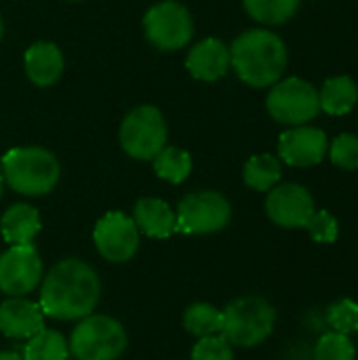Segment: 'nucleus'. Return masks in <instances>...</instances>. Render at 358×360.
<instances>
[{"instance_id":"17","label":"nucleus","mask_w":358,"mask_h":360,"mask_svg":"<svg viewBox=\"0 0 358 360\" xmlns=\"http://www.w3.org/2000/svg\"><path fill=\"white\" fill-rule=\"evenodd\" d=\"M40 228V213L27 202L11 205L0 219V234L8 245H32Z\"/></svg>"},{"instance_id":"12","label":"nucleus","mask_w":358,"mask_h":360,"mask_svg":"<svg viewBox=\"0 0 358 360\" xmlns=\"http://www.w3.org/2000/svg\"><path fill=\"white\" fill-rule=\"evenodd\" d=\"M314 211V196L300 184H276L266 196L268 219L287 230L306 228Z\"/></svg>"},{"instance_id":"10","label":"nucleus","mask_w":358,"mask_h":360,"mask_svg":"<svg viewBox=\"0 0 358 360\" xmlns=\"http://www.w3.org/2000/svg\"><path fill=\"white\" fill-rule=\"evenodd\" d=\"M42 276V259L34 245H11L0 255V291L4 295H30L36 287H40Z\"/></svg>"},{"instance_id":"28","label":"nucleus","mask_w":358,"mask_h":360,"mask_svg":"<svg viewBox=\"0 0 358 360\" xmlns=\"http://www.w3.org/2000/svg\"><path fill=\"white\" fill-rule=\"evenodd\" d=\"M304 230H308L310 238L314 243H319V245H333L338 240V236H340L338 219L329 211H325V209L314 211Z\"/></svg>"},{"instance_id":"7","label":"nucleus","mask_w":358,"mask_h":360,"mask_svg":"<svg viewBox=\"0 0 358 360\" xmlns=\"http://www.w3.org/2000/svg\"><path fill=\"white\" fill-rule=\"evenodd\" d=\"M232 219L228 198L213 190L192 192L184 196L175 211V232L181 234H215L222 232Z\"/></svg>"},{"instance_id":"24","label":"nucleus","mask_w":358,"mask_h":360,"mask_svg":"<svg viewBox=\"0 0 358 360\" xmlns=\"http://www.w3.org/2000/svg\"><path fill=\"white\" fill-rule=\"evenodd\" d=\"M245 11L264 25H283L300 8V0H243Z\"/></svg>"},{"instance_id":"19","label":"nucleus","mask_w":358,"mask_h":360,"mask_svg":"<svg viewBox=\"0 0 358 360\" xmlns=\"http://www.w3.org/2000/svg\"><path fill=\"white\" fill-rule=\"evenodd\" d=\"M319 101L323 112L331 116H346L358 103V84L350 76L327 78L319 91Z\"/></svg>"},{"instance_id":"4","label":"nucleus","mask_w":358,"mask_h":360,"mask_svg":"<svg viewBox=\"0 0 358 360\" xmlns=\"http://www.w3.org/2000/svg\"><path fill=\"white\" fill-rule=\"evenodd\" d=\"M276 325L274 306L260 295H243L222 310V333L234 348L264 344Z\"/></svg>"},{"instance_id":"21","label":"nucleus","mask_w":358,"mask_h":360,"mask_svg":"<svg viewBox=\"0 0 358 360\" xmlns=\"http://www.w3.org/2000/svg\"><path fill=\"white\" fill-rule=\"evenodd\" d=\"M70 346L63 333L42 329L23 346V360H68Z\"/></svg>"},{"instance_id":"25","label":"nucleus","mask_w":358,"mask_h":360,"mask_svg":"<svg viewBox=\"0 0 358 360\" xmlns=\"http://www.w3.org/2000/svg\"><path fill=\"white\" fill-rule=\"evenodd\" d=\"M314 360H357V348L350 335L329 331L319 338L314 346Z\"/></svg>"},{"instance_id":"29","label":"nucleus","mask_w":358,"mask_h":360,"mask_svg":"<svg viewBox=\"0 0 358 360\" xmlns=\"http://www.w3.org/2000/svg\"><path fill=\"white\" fill-rule=\"evenodd\" d=\"M190 360H234V346L219 333L200 338L192 348Z\"/></svg>"},{"instance_id":"2","label":"nucleus","mask_w":358,"mask_h":360,"mask_svg":"<svg viewBox=\"0 0 358 360\" xmlns=\"http://www.w3.org/2000/svg\"><path fill=\"white\" fill-rule=\"evenodd\" d=\"M287 44L270 30H247L230 46V65L245 84L255 89L276 84L287 70Z\"/></svg>"},{"instance_id":"5","label":"nucleus","mask_w":358,"mask_h":360,"mask_svg":"<svg viewBox=\"0 0 358 360\" xmlns=\"http://www.w3.org/2000/svg\"><path fill=\"white\" fill-rule=\"evenodd\" d=\"M129 338L120 321L108 314L80 319L70 335V354L76 360H118L127 350Z\"/></svg>"},{"instance_id":"18","label":"nucleus","mask_w":358,"mask_h":360,"mask_svg":"<svg viewBox=\"0 0 358 360\" xmlns=\"http://www.w3.org/2000/svg\"><path fill=\"white\" fill-rule=\"evenodd\" d=\"M133 221L150 238H169L175 232V211L160 198H139L133 209Z\"/></svg>"},{"instance_id":"14","label":"nucleus","mask_w":358,"mask_h":360,"mask_svg":"<svg viewBox=\"0 0 358 360\" xmlns=\"http://www.w3.org/2000/svg\"><path fill=\"white\" fill-rule=\"evenodd\" d=\"M40 304L27 297H8L0 304V333L8 340H30L44 329Z\"/></svg>"},{"instance_id":"13","label":"nucleus","mask_w":358,"mask_h":360,"mask_svg":"<svg viewBox=\"0 0 358 360\" xmlns=\"http://www.w3.org/2000/svg\"><path fill=\"white\" fill-rule=\"evenodd\" d=\"M329 152V137L323 129L300 124L289 127L279 137V156L289 167L306 169L325 160Z\"/></svg>"},{"instance_id":"30","label":"nucleus","mask_w":358,"mask_h":360,"mask_svg":"<svg viewBox=\"0 0 358 360\" xmlns=\"http://www.w3.org/2000/svg\"><path fill=\"white\" fill-rule=\"evenodd\" d=\"M0 360H23L19 352H0Z\"/></svg>"},{"instance_id":"23","label":"nucleus","mask_w":358,"mask_h":360,"mask_svg":"<svg viewBox=\"0 0 358 360\" xmlns=\"http://www.w3.org/2000/svg\"><path fill=\"white\" fill-rule=\"evenodd\" d=\"M184 329L194 338H209L222 333V310L207 302H196L184 312Z\"/></svg>"},{"instance_id":"31","label":"nucleus","mask_w":358,"mask_h":360,"mask_svg":"<svg viewBox=\"0 0 358 360\" xmlns=\"http://www.w3.org/2000/svg\"><path fill=\"white\" fill-rule=\"evenodd\" d=\"M2 190H4V177H2V169H0V198H2Z\"/></svg>"},{"instance_id":"22","label":"nucleus","mask_w":358,"mask_h":360,"mask_svg":"<svg viewBox=\"0 0 358 360\" xmlns=\"http://www.w3.org/2000/svg\"><path fill=\"white\" fill-rule=\"evenodd\" d=\"M190 171H192V156L181 148L165 146L154 156V173L169 184L186 181Z\"/></svg>"},{"instance_id":"8","label":"nucleus","mask_w":358,"mask_h":360,"mask_svg":"<svg viewBox=\"0 0 358 360\" xmlns=\"http://www.w3.org/2000/svg\"><path fill=\"white\" fill-rule=\"evenodd\" d=\"M120 146L137 160H154L167 146V120L154 105L133 108L120 124Z\"/></svg>"},{"instance_id":"15","label":"nucleus","mask_w":358,"mask_h":360,"mask_svg":"<svg viewBox=\"0 0 358 360\" xmlns=\"http://www.w3.org/2000/svg\"><path fill=\"white\" fill-rule=\"evenodd\" d=\"M186 68L196 80H219L230 68V49L219 38H205L190 49Z\"/></svg>"},{"instance_id":"9","label":"nucleus","mask_w":358,"mask_h":360,"mask_svg":"<svg viewBox=\"0 0 358 360\" xmlns=\"http://www.w3.org/2000/svg\"><path fill=\"white\" fill-rule=\"evenodd\" d=\"M146 38L158 51H179L184 49L192 34L194 23L190 11L177 0H162L148 8L143 17Z\"/></svg>"},{"instance_id":"27","label":"nucleus","mask_w":358,"mask_h":360,"mask_svg":"<svg viewBox=\"0 0 358 360\" xmlns=\"http://www.w3.org/2000/svg\"><path fill=\"white\" fill-rule=\"evenodd\" d=\"M327 321L333 331L344 335L358 333V304L354 300H340L327 310Z\"/></svg>"},{"instance_id":"11","label":"nucleus","mask_w":358,"mask_h":360,"mask_svg":"<svg viewBox=\"0 0 358 360\" xmlns=\"http://www.w3.org/2000/svg\"><path fill=\"white\" fill-rule=\"evenodd\" d=\"M93 243L106 262L127 264L139 251V230L133 217L120 211H110L95 224Z\"/></svg>"},{"instance_id":"20","label":"nucleus","mask_w":358,"mask_h":360,"mask_svg":"<svg viewBox=\"0 0 358 360\" xmlns=\"http://www.w3.org/2000/svg\"><path fill=\"white\" fill-rule=\"evenodd\" d=\"M281 177H283L281 158H276L272 154L251 156L243 169L245 184L255 192H270L276 184H281Z\"/></svg>"},{"instance_id":"26","label":"nucleus","mask_w":358,"mask_h":360,"mask_svg":"<svg viewBox=\"0 0 358 360\" xmlns=\"http://www.w3.org/2000/svg\"><path fill=\"white\" fill-rule=\"evenodd\" d=\"M329 158L344 171H358V135L342 133L329 143Z\"/></svg>"},{"instance_id":"32","label":"nucleus","mask_w":358,"mask_h":360,"mask_svg":"<svg viewBox=\"0 0 358 360\" xmlns=\"http://www.w3.org/2000/svg\"><path fill=\"white\" fill-rule=\"evenodd\" d=\"M2 34H4V25H2V17H0V40H2Z\"/></svg>"},{"instance_id":"16","label":"nucleus","mask_w":358,"mask_h":360,"mask_svg":"<svg viewBox=\"0 0 358 360\" xmlns=\"http://www.w3.org/2000/svg\"><path fill=\"white\" fill-rule=\"evenodd\" d=\"M25 74L36 86H51L63 72V55L53 42H34L23 57Z\"/></svg>"},{"instance_id":"1","label":"nucleus","mask_w":358,"mask_h":360,"mask_svg":"<svg viewBox=\"0 0 358 360\" xmlns=\"http://www.w3.org/2000/svg\"><path fill=\"white\" fill-rule=\"evenodd\" d=\"M101 281L93 266L78 257L57 262L40 283V308L53 321H80L95 312Z\"/></svg>"},{"instance_id":"33","label":"nucleus","mask_w":358,"mask_h":360,"mask_svg":"<svg viewBox=\"0 0 358 360\" xmlns=\"http://www.w3.org/2000/svg\"><path fill=\"white\" fill-rule=\"evenodd\" d=\"M70 2H78V0H70Z\"/></svg>"},{"instance_id":"6","label":"nucleus","mask_w":358,"mask_h":360,"mask_svg":"<svg viewBox=\"0 0 358 360\" xmlns=\"http://www.w3.org/2000/svg\"><path fill=\"white\" fill-rule=\"evenodd\" d=\"M266 110L281 124H308L321 112L319 91L314 89V84L298 76L279 80L270 86V93L266 97Z\"/></svg>"},{"instance_id":"3","label":"nucleus","mask_w":358,"mask_h":360,"mask_svg":"<svg viewBox=\"0 0 358 360\" xmlns=\"http://www.w3.org/2000/svg\"><path fill=\"white\" fill-rule=\"evenodd\" d=\"M4 184L23 196H44L59 181V162L44 148H13L0 162Z\"/></svg>"}]
</instances>
